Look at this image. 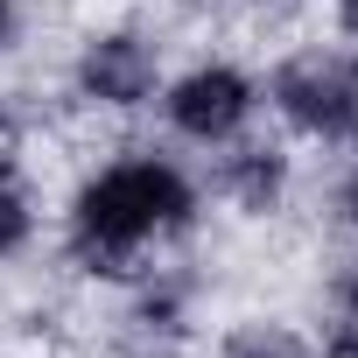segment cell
Here are the masks:
<instances>
[{"label": "cell", "mask_w": 358, "mask_h": 358, "mask_svg": "<svg viewBox=\"0 0 358 358\" xmlns=\"http://www.w3.org/2000/svg\"><path fill=\"white\" fill-rule=\"evenodd\" d=\"M204 225V176L169 148H113L85 162L57 211V253L71 274L127 288Z\"/></svg>", "instance_id": "6da1fadb"}, {"label": "cell", "mask_w": 358, "mask_h": 358, "mask_svg": "<svg viewBox=\"0 0 358 358\" xmlns=\"http://www.w3.org/2000/svg\"><path fill=\"white\" fill-rule=\"evenodd\" d=\"M260 113L302 141V148H330V155H358V43L344 36H316V43H281L274 64L260 71Z\"/></svg>", "instance_id": "7a4b0ae2"}, {"label": "cell", "mask_w": 358, "mask_h": 358, "mask_svg": "<svg viewBox=\"0 0 358 358\" xmlns=\"http://www.w3.org/2000/svg\"><path fill=\"white\" fill-rule=\"evenodd\" d=\"M148 113L162 120V134L176 148L211 155V148L239 141L246 127H260V71L246 57L204 50L190 64H169V78H162V92H155Z\"/></svg>", "instance_id": "3957f363"}, {"label": "cell", "mask_w": 358, "mask_h": 358, "mask_svg": "<svg viewBox=\"0 0 358 358\" xmlns=\"http://www.w3.org/2000/svg\"><path fill=\"white\" fill-rule=\"evenodd\" d=\"M162 78H169V43L155 22H99L71 43V64H64V92L92 120L148 113Z\"/></svg>", "instance_id": "277c9868"}, {"label": "cell", "mask_w": 358, "mask_h": 358, "mask_svg": "<svg viewBox=\"0 0 358 358\" xmlns=\"http://www.w3.org/2000/svg\"><path fill=\"white\" fill-rule=\"evenodd\" d=\"M295 176H302L295 141L281 127L274 134L246 127L239 141H225V148L204 155V204H225L232 218H274L295 197Z\"/></svg>", "instance_id": "5b68a950"}, {"label": "cell", "mask_w": 358, "mask_h": 358, "mask_svg": "<svg viewBox=\"0 0 358 358\" xmlns=\"http://www.w3.org/2000/svg\"><path fill=\"white\" fill-rule=\"evenodd\" d=\"M316 337L295 323V316H274V309H246L218 330L211 358H309Z\"/></svg>", "instance_id": "8992f818"}, {"label": "cell", "mask_w": 358, "mask_h": 358, "mask_svg": "<svg viewBox=\"0 0 358 358\" xmlns=\"http://www.w3.org/2000/svg\"><path fill=\"white\" fill-rule=\"evenodd\" d=\"M43 232V190L29 183L22 169H0V267L22 260Z\"/></svg>", "instance_id": "52a82bcc"}, {"label": "cell", "mask_w": 358, "mask_h": 358, "mask_svg": "<svg viewBox=\"0 0 358 358\" xmlns=\"http://www.w3.org/2000/svg\"><path fill=\"white\" fill-rule=\"evenodd\" d=\"M323 309H330L337 323H358V246L323 274Z\"/></svg>", "instance_id": "ba28073f"}, {"label": "cell", "mask_w": 358, "mask_h": 358, "mask_svg": "<svg viewBox=\"0 0 358 358\" xmlns=\"http://www.w3.org/2000/svg\"><path fill=\"white\" fill-rule=\"evenodd\" d=\"M330 218H337V232L358 246V155L337 169V183H330Z\"/></svg>", "instance_id": "9c48e42d"}, {"label": "cell", "mask_w": 358, "mask_h": 358, "mask_svg": "<svg viewBox=\"0 0 358 358\" xmlns=\"http://www.w3.org/2000/svg\"><path fill=\"white\" fill-rule=\"evenodd\" d=\"M29 36V0H0V64H8Z\"/></svg>", "instance_id": "30bf717a"}, {"label": "cell", "mask_w": 358, "mask_h": 358, "mask_svg": "<svg viewBox=\"0 0 358 358\" xmlns=\"http://www.w3.org/2000/svg\"><path fill=\"white\" fill-rule=\"evenodd\" d=\"M309 358H358V323H330V330L316 337Z\"/></svg>", "instance_id": "8fae6325"}, {"label": "cell", "mask_w": 358, "mask_h": 358, "mask_svg": "<svg viewBox=\"0 0 358 358\" xmlns=\"http://www.w3.org/2000/svg\"><path fill=\"white\" fill-rule=\"evenodd\" d=\"M0 358H15V351H0Z\"/></svg>", "instance_id": "7c38bea8"}]
</instances>
